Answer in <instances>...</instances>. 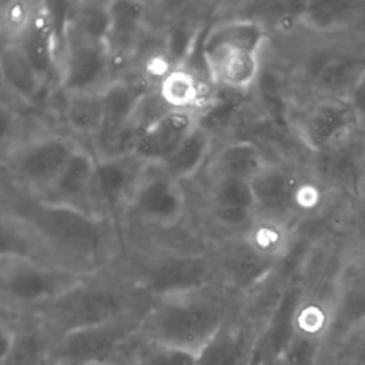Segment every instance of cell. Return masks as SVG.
I'll use <instances>...</instances> for the list:
<instances>
[{"mask_svg": "<svg viewBox=\"0 0 365 365\" xmlns=\"http://www.w3.org/2000/svg\"><path fill=\"white\" fill-rule=\"evenodd\" d=\"M34 237L31 260L87 277L116 264L125 251L123 235L108 219L68 205L43 202L21 217Z\"/></svg>", "mask_w": 365, "mask_h": 365, "instance_id": "obj_1", "label": "cell"}, {"mask_svg": "<svg viewBox=\"0 0 365 365\" xmlns=\"http://www.w3.org/2000/svg\"><path fill=\"white\" fill-rule=\"evenodd\" d=\"M236 299L217 282L153 297L140 332L150 341L197 358L234 313Z\"/></svg>", "mask_w": 365, "mask_h": 365, "instance_id": "obj_2", "label": "cell"}, {"mask_svg": "<svg viewBox=\"0 0 365 365\" xmlns=\"http://www.w3.org/2000/svg\"><path fill=\"white\" fill-rule=\"evenodd\" d=\"M151 296L119 266L84 277L39 312L55 339L146 309Z\"/></svg>", "mask_w": 365, "mask_h": 365, "instance_id": "obj_3", "label": "cell"}, {"mask_svg": "<svg viewBox=\"0 0 365 365\" xmlns=\"http://www.w3.org/2000/svg\"><path fill=\"white\" fill-rule=\"evenodd\" d=\"M268 42L266 27L252 19L226 21L213 27L202 44L213 83L245 93L255 86Z\"/></svg>", "mask_w": 365, "mask_h": 365, "instance_id": "obj_4", "label": "cell"}, {"mask_svg": "<svg viewBox=\"0 0 365 365\" xmlns=\"http://www.w3.org/2000/svg\"><path fill=\"white\" fill-rule=\"evenodd\" d=\"M118 264L151 298L217 282L212 247L208 251L125 247Z\"/></svg>", "mask_w": 365, "mask_h": 365, "instance_id": "obj_5", "label": "cell"}, {"mask_svg": "<svg viewBox=\"0 0 365 365\" xmlns=\"http://www.w3.org/2000/svg\"><path fill=\"white\" fill-rule=\"evenodd\" d=\"M82 279L35 260L0 256V313H39Z\"/></svg>", "mask_w": 365, "mask_h": 365, "instance_id": "obj_6", "label": "cell"}, {"mask_svg": "<svg viewBox=\"0 0 365 365\" xmlns=\"http://www.w3.org/2000/svg\"><path fill=\"white\" fill-rule=\"evenodd\" d=\"M147 309L131 312L59 337L51 349L48 362L82 365L112 360L120 347L140 331Z\"/></svg>", "mask_w": 365, "mask_h": 365, "instance_id": "obj_7", "label": "cell"}, {"mask_svg": "<svg viewBox=\"0 0 365 365\" xmlns=\"http://www.w3.org/2000/svg\"><path fill=\"white\" fill-rule=\"evenodd\" d=\"M145 173L143 170L132 205L143 225L170 234L182 223L185 213V196L180 181L162 168Z\"/></svg>", "mask_w": 365, "mask_h": 365, "instance_id": "obj_8", "label": "cell"}, {"mask_svg": "<svg viewBox=\"0 0 365 365\" xmlns=\"http://www.w3.org/2000/svg\"><path fill=\"white\" fill-rule=\"evenodd\" d=\"M61 85L69 95L102 91L110 83L108 41L66 31Z\"/></svg>", "mask_w": 365, "mask_h": 365, "instance_id": "obj_9", "label": "cell"}, {"mask_svg": "<svg viewBox=\"0 0 365 365\" xmlns=\"http://www.w3.org/2000/svg\"><path fill=\"white\" fill-rule=\"evenodd\" d=\"M0 365H44L55 337L38 313H0Z\"/></svg>", "mask_w": 365, "mask_h": 365, "instance_id": "obj_10", "label": "cell"}, {"mask_svg": "<svg viewBox=\"0 0 365 365\" xmlns=\"http://www.w3.org/2000/svg\"><path fill=\"white\" fill-rule=\"evenodd\" d=\"M76 148L71 140L63 136H43L16 150L11 160L12 170L29 185L50 187Z\"/></svg>", "mask_w": 365, "mask_h": 365, "instance_id": "obj_11", "label": "cell"}, {"mask_svg": "<svg viewBox=\"0 0 365 365\" xmlns=\"http://www.w3.org/2000/svg\"><path fill=\"white\" fill-rule=\"evenodd\" d=\"M200 125V116L194 110H168L144 130L132 155L146 165H159L172 157Z\"/></svg>", "mask_w": 365, "mask_h": 365, "instance_id": "obj_12", "label": "cell"}, {"mask_svg": "<svg viewBox=\"0 0 365 365\" xmlns=\"http://www.w3.org/2000/svg\"><path fill=\"white\" fill-rule=\"evenodd\" d=\"M356 125L346 98H328L307 110L299 125V136L312 153H322L347 138Z\"/></svg>", "mask_w": 365, "mask_h": 365, "instance_id": "obj_13", "label": "cell"}, {"mask_svg": "<svg viewBox=\"0 0 365 365\" xmlns=\"http://www.w3.org/2000/svg\"><path fill=\"white\" fill-rule=\"evenodd\" d=\"M143 164L133 155L102 158L96 166L91 194L100 197L104 208L115 210L129 192L133 194Z\"/></svg>", "mask_w": 365, "mask_h": 365, "instance_id": "obj_14", "label": "cell"}, {"mask_svg": "<svg viewBox=\"0 0 365 365\" xmlns=\"http://www.w3.org/2000/svg\"><path fill=\"white\" fill-rule=\"evenodd\" d=\"M247 320L237 313L215 333L196 358L195 365H250L252 336Z\"/></svg>", "mask_w": 365, "mask_h": 365, "instance_id": "obj_15", "label": "cell"}, {"mask_svg": "<svg viewBox=\"0 0 365 365\" xmlns=\"http://www.w3.org/2000/svg\"><path fill=\"white\" fill-rule=\"evenodd\" d=\"M212 212L215 221L230 230H242L257 215L251 182L238 179H215Z\"/></svg>", "mask_w": 365, "mask_h": 365, "instance_id": "obj_16", "label": "cell"}, {"mask_svg": "<svg viewBox=\"0 0 365 365\" xmlns=\"http://www.w3.org/2000/svg\"><path fill=\"white\" fill-rule=\"evenodd\" d=\"M96 166L93 155L78 147L58 178L48 187L56 196L50 202L76 207L93 215L87 200L91 196Z\"/></svg>", "mask_w": 365, "mask_h": 365, "instance_id": "obj_17", "label": "cell"}, {"mask_svg": "<svg viewBox=\"0 0 365 365\" xmlns=\"http://www.w3.org/2000/svg\"><path fill=\"white\" fill-rule=\"evenodd\" d=\"M257 215L281 217L292 205L296 206L298 189L292 175L283 168L268 163L255 179L251 181Z\"/></svg>", "mask_w": 365, "mask_h": 365, "instance_id": "obj_18", "label": "cell"}, {"mask_svg": "<svg viewBox=\"0 0 365 365\" xmlns=\"http://www.w3.org/2000/svg\"><path fill=\"white\" fill-rule=\"evenodd\" d=\"M241 240L262 262H277L292 249V234L281 217L256 215L242 232Z\"/></svg>", "mask_w": 365, "mask_h": 365, "instance_id": "obj_19", "label": "cell"}, {"mask_svg": "<svg viewBox=\"0 0 365 365\" xmlns=\"http://www.w3.org/2000/svg\"><path fill=\"white\" fill-rule=\"evenodd\" d=\"M21 44L44 82L54 69L58 48L54 20L46 3L38 4L35 18Z\"/></svg>", "mask_w": 365, "mask_h": 365, "instance_id": "obj_20", "label": "cell"}, {"mask_svg": "<svg viewBox=\"0 0 365 365\" xmlns=\"http://www.w3.org/2000/svg\"><path fill=\"white\" fill-rule=\"evenodd\" d=\"M268 163L257 144L251 140H237L225 145L217 153L211 168L215 179L232 178L251 182Z\"/></svg>", "mask_w": 365, "mask_h": 365, "instance_id": "obj_21", "label": "cell"}, {"mask_svg": "<svg viewBox=\"0 0 365 365\" xmlns=\"http://www.w3.org/2000/svg\"><path fill=\"white\" fill-rule=\"evenodd\" d=\"M110 361L119 365L196 364V358L192 354L150 341L140 331L120 347Z\"/></svg>", "mask_w": 365, "mask_h": 365, "instance_id": "obj_22", "label": "cell"}, {"mask_svg": "<svg viewBox=\"0 0 365 365\" xmlns=\"http://www.w3.org/2000/svg\"><path fill=\"white\" fill-rule=\"evenodd\" d=\"M1 73L12 91L25 100L38 95L43 80L29 61L22 44L8 42L1 52Z\"/></svg>", "mask_w": 365, "mask_h": 365, "instance_id": "obj_23", "label": "cell"}, {"mask_svg": "<svg viewBox=\"0 0 365 365\" xmlns=\"http://www.w3.org/2000/svg\"><path fill=\"white\" fill-rule=\"evenodd\" d=\"M110 27L108 48L133 53L138 36L144 24L146 5L142 1H110Z\"/></svg>", "mask_w": 365, "mask_h": 365, "instance_id": "obj_24", "label": "cell"}, {"mask_svg": "<svg viewBox=\"0 0 365 365\" xmlns=\"http://www.w3.org/2000/svg\"><path fill=\"white\" fill-rule=\"evenodd\" d=\"M212 145V133L198 125L172 157L159 164L170 176L181 181L195 175L206 161Z\"/></svg>", "mask_w": 365, "mask_h": 365, "instance_id": "obj_25", "label": "cell"}, {"mask_svg": "<svg viewBox=\"0 0 365 365\" xmlns=\"http://www.w3.org/2000/svg\"><path fill=\"white\" fill-rule=\"evenodd\" d=\"M66 117L76 133L97 138L104 120L103 93L91 91L69 95Z\"/></svg>", "mask_w": 365, "mask_h": 365, "instance_id": "obj_26", "label": "cell"}, {"mask_svg": "<svg viewBox=\"0 0 365 365\" xmlns=\"http://www.w3.org/2000/svg\"><path fill=\"white\" fill-rule=\"evenodd\" d=\"M159 93L170 110H194L202 98V86L191 71L175 68L162 78Z\"/></svg>", "mask_w": 365, "mask_h": 365, "instance_id": "obj_27", "label": "cell"}, {"mask_svg": "<svg viewBox=\"0 0 365 365\" xmlns=\"http://www.w3.org/2000/svg\"><path fill=\"white\" fill-rule=\"evenodd\" d=\"M334 316L330 305L318 299H309L300 303L292 314V333L320 343L332 329Z\"/></svg>", "mask_w": 365, "mask_h": 365, "instance_id": "obj_28", "label": "cell"}, {"mask_svg": "<svg viewBox=\"0 0 365 365\" xmlns=\"http://www.w3.org/2000/svg\"><path fill=\"white\" fill-rule=\"evenodd\" d=\"M110 1H84L73 4L70 9L67 29L78 35L108 41L110 35Z\"/></svg>", "mask_w": 365, "mask_h": 365, "instance_id": "obj_29", "label": "cell"}, {"mask_svg": "<svg viewBox=\"0 0 365 365\" xmlns=\"http://www.w3.org/2000/svg\"><path fill=\"white\" fill-rule=\"evenodd\" d=\"M37 8L38 4L23 0H14L3 6L1 25L4 35L9 40L8 42L21 43L33 23Z\"/></svg>", "mask_w": 365, "mask_h": 365, "instance_id": "obj_30", "label": "cell"}, {"mask_svg": "<svg viewBox=\"0 0 365 365\" xmlns=\"http://www.w3.org/2000/svg\"><path fill=\"white\" fill-rule=\"evenodd\" d=\"M349 12L348 5L343 4H311V7L303 10L301 19L309 26L326 29L341 24L343 16H349Z\"/></svg>", "mask_w": 365, "mask_h": 365, "instance_id": "obj_31", "label": "cell"}, {"mask_svg": "<svg viewBox=\"0 0 365 365\" xmlns=\"http://www.w3.org/2000/svg\"><path fill=\"white\" fill-rule=\"evenodd\" d=\"M319 341L292 333L284 348L283 365H313L317 356Z\"/></svg>", "mask_w": 365, "mask_h": 365, "instance_id": "obj_32", "label": "cell"}, {"mask_svg": "<svg viewBox=\"0 0 365 365\" xmlns=\"http://www.w3.org/2000/svg\"><path fill=\"white\" fill-rule=\"evenodd\" d=\"M346 99L354 110L359 125L365 123V69L361 71L358 78L352 83Z\"/></svg>", "mask_w": 365, "mask_h": 365, "instance_id": "obj_33", "label": "cell"}, {"mask_svg": "<svg viewBox=\"0 0 365 365\" xmlns=\"http://www.w3.org/2000/svg\"><path fill=\"white\" fill-rule=\"evenodd\" d=\"M341 315L344 322L351 324L354 322H360L365 313V298L362 294H351L346 297L341 304V311L337 309L335 314Z\"/></svg>", "mask_w": 365, "mask_h": 365, "instance_id": "obj_34", "label": "cell"}, {"mask_svg": "<svg viewBox=\"0 0 365 365\" xmlns=\"http://www.w3.org/2000/svg\"><path fill=\"white\" fill-rule=\"evenodd\" d=\"M354 364L365 365V326L360 330L354 345L350 347V356Z\"/></svg>", "mask_w": 365, "mask_h": 365, "instance_id": "obj_35", "label": "cell"}, {"mask_svg": "<svg viewBox=\"0 0 365 365\" xmlns=\"http://www.w3.org/2000/svg\"><path fill=\"white\" fill-rule=\"evenodd\" d=\"M82 365H119L118 363L114 362V361H104V362H93L86 363V364Z\"/></svg>", "mask_w": 365, "mask_h": 365, "instance_id": "obj_36", "label": "cell"}, {"mask_svg": "<svg viewBox=\"0 0 365 365\" xmlns=\"http://www.w3.org/2000/svg\"><path fill=\"white\" fill-rule=\"evenodd\" d=\"M44 365H61V364H54V363L46 362V364H44Z\"/></svg>", "mask_w": 365, "mask_h": 365, "instance_id": "obj_37", "label": "cell"}]
</instances>
